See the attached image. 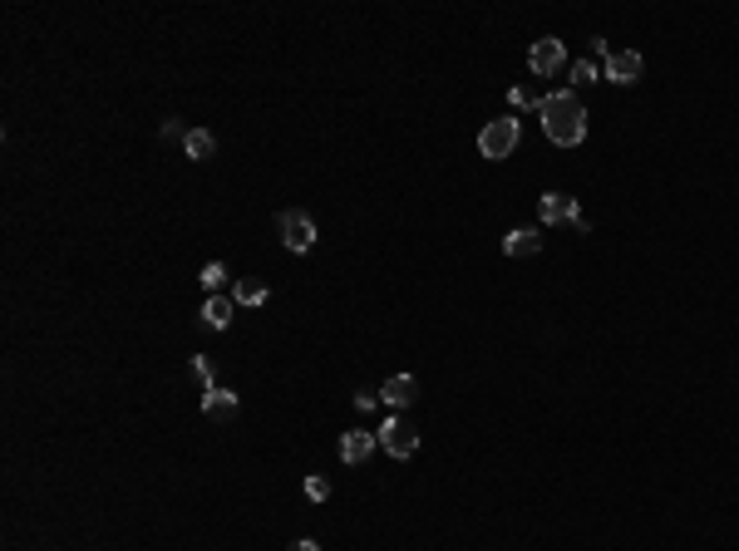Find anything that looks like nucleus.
<instances>
[{
	"mask_svg": "<svg viewBox=\"0 0 739 551\" xmlns=\"http://www.w3.org/2000/svg\"><path fill=\"white\" fill-rule=\"evenodd\" d=\"M198 281L208 286V296H222V291H227V266H222V261H208Z\"/></svg>",
	"mask_w": 739,
	"mask_h": 551,
	"instance_id": "14",
	"label": "nucleus"
},
{
	"mask_svg": "<svg viewBox=\"0 0 739 551\" xmlns=\"http://www.w3.org/2000/svg\"><path fill=\"white\" fill-rule=\"evenodd\" d=\"M306 497H311V502H325V497H331V483H325L321 473H311V477H306Z\"/></svg>",
	"mask_w": 739,
	"mask_h": 551,
	"instance_id": "16",
	"label": "nucleus"
},
{
	"mask_svg": "<svg viewBox=\"0 0 739 551\" xmlns=\"http://www.w3.org/2000/svg\"><path fill=\"white\" fill-rule=\"evenodd\" d=\"M562 59H567V55H562V40H538V45L528 50V69L548 79V75H557V69H562Z\"/></svg>",
	"mask_w": 739,
	"mask_h": 551,
	"instance_id": "7",
	"label": "nucleus"
},
{
	"mask_svg": "<svg viewBox=\"0 0 739 551\" xmlns=\"http://www.w3.org/2000/svg\"><path fill=\"white\" fill-rule=\"evenodd\" d=\"M508 99H513V108H542V99H538L532 89H513Z\"/></svg>",
	"mask_w": 739,
	"mask_h": 551,
	"instance_id": "17",
	"label": "nucleus"
},
{
	"mask_svg": "<svg viewBox=\"0 0 739 551\" xmlns=\"http://www.w3.org/2000/svg\"><path fill=\"white\" fill-rule=\"evenodd\" d=\"M538 212H542V227H557V222H577L581 231H587V222H581L577 202L562 198V192H548V198H538Z\"/></svg>",
	"mask_w": 739,
	"mask_h": 551,
	"instance_id": "6",
	"label": "nucleus"
},
{
	"mask_svg": "<svg viewBox=\"0 0 739 551\" xmlns=\"http://www.w3.org/2000/svg\"><path fill=\"white\" fill-rule=\"evenodd\" d=\"M518 138H523V128H518V118H493V124H483V133H478V153L483 158H508L518 148Z\"/></svg>",
	"mask_w": 739,
	"mask_h": 551,
	"instance_id": "2",
	"label": "nucleus"
},
{
	"mask_svg": "<svg viewBox=\"0 0 739 551\" xmlns=\"http://www.w3.org/2000/svg\"><path fill=\"white\" fill-rule=\"evenodd\" d=\"M375 444H380L375 434H365V428H350V434H341V458L345 463H365L370 453H375Z\"/></svg>",
	"mask_w": 739,
	"mask_h": 551,
	"instance_id": "10",
	"label": "nucleus"
},
{
	"mask_svg": "<svg viewBox=\"0 0 739 551\" xmlns=\"http://www.w3.org/2000/svg\"><path fill=\"white\" fill-rule=\"evenodd\" d=\"M202 409H208V419H232V413H237V394L217 384V389H208V394H202Z\"/></svg>",
	"mask_w": 739,
	"mask_h": 551,
	"instance_id": "12",
	"label": "nucleus"
},
{
	"mask_svg": "<svg viewBox=\"0 0 739 551\" xmlns=\"http://www.w3.org/2000/svg\"><path fill=\"white\" fill-rule=\"evenodd\" d=\"M591 45H597V55L607 59V79L611 84H636L641 79V69H646V65H641L636 50H611L607 40H591Z\"/></svg>",
	"mask_w": 739,
	"mask_h": 551,
	"instance_id": "3",
	"label": "nucleus"
},
{
	"mask_svg": "<svg viewBox=\"0 0 739 551\" xmlns=\"http://www.w3.org/2000/svg\"><path fill=\"white\" fill-rule=\"evenodd\" d=\"M192 370H198V379H202L208 389H217V379H212V360H208V354H198V360H192Z\"/></svg>",
	"mask_w": 739,
	"mask_h": 551,
	"instance_id": "18",
	"label": "nucleus"
},
{
	"mask_svg": "<svg viewBox=\"0 0 739 551\" xmlns=\"http://www.w3.org/2000/svg\"><path fill=\"white\" fill-rule=\"evenodd\" d=\"M415 399H419V379H415V374L385 379V403H390V409H409Z\"/></svg>",
	"mask_w": 739,
	"mask_h": 551,
	"instance_id": "9",
	"label": "nucleus"
},
{
	"mask_svg": "<svg viewBox=\"0 0 739 551\" xmlns=\"http://www.w3.org/2000/svg\"><path fill=\"white\" fill-rule=\"evenodd\" d=\"M542 251V227H518L503 237V256H513V261H523V256H538Z\"/></svg>",
	"mask_w": 739,
	"mask_h": 551,
	"instance_id": "8",
	"label": "nucleus"
},
{
	"mask_svg": "<svg viewBox=\"0 0 739 551\" xmlns=\"http://www.w3.org/2000/svg\"><path fill=\"white\" fill-rule=\"evenodd\" d=\"M597 79V65H587V59H577L572 65V84H591Z\"/></svg>",
	"mask_w": 739,
	"mask_h": 551,
	"instance_id": "19",
	"label": "nucleus"
},
{
	"mask_svg": "<svg viewBox=\"0 0 739 551\" xmlns=\"http://www.w3.org/2000/svg\"><path fill=\"white\" fill-rule=\"evenodd\" d=\"M202 325L227 330V325H232V301H227V296H208V301H202Z\"/></svg>",
	"mask_w": 739,
	"mask_h": 551,
	"instance_id": "13",
	"label": "nucleus"
},
{
	"mask_svg": "<svg viewBox=\"0 0 739 551\" xmlns=\"http://www.w3.org/2000/svg\"><path fill=\"white\" fill-rule=\"evenodd\" d=\"M542 133L557 143V148H577L587 138V108L572 89H557V94H542Z\"/></svg>",
	"mask_w": 739,
	"mask_h": 551,
	"instance_id": "1",
	"label": "nucleus"
},
{
	"mask_svg": "<svg viewBox=\"0 0 739 551\" xmlns=\"http://www.w3.org/2000/svg\"><path fill=\"white\" fill-rule=\"evenodd\" d=\"M183 153L192 158V163H208V158L217 153V138H212L208 128H188L183 133Z\"/></svg>",
	"mask_w": 739,
	"mask_h": 551,
	"instance_id": "11",
	"label": "nucleus"
},
{
	"mask_svg": "<svg viewBox=\"0 0 739 551\" xmlns=\"http://www.w3.org/2000/svg\"><path fill=\"white\" fill-rule=\"evenodd\" d=\"M286 551H321V546H316V542H291Z\"/></svg>",
	"mask_w": 739,
	"mask_h": 551,
	"instance_id": "20",
	"label": "nucleus"
},
{
	"mask_svg": "<svg viewBox=\"0 0 739 551\" xmlns=\"http://www.w3.org/2000/svg\"><path fill=\"white\" fill-rule=\"evenodd\" d=\"M375 438L385 444V453H390V458H415V448H419V434H415V428H409L405 419H385V428H380Z\"/></svg>",
	"mask_w": 739,
	"mask_h": 551,
	"instance_id": "5",
	"label": "nucleus"
},
{
	"mask_svg": "<svg viewBox=\"0 0 739 551\" xmlns=\"http://www.w3.org/2000/svg\"><path fill=\"white\" fill-rule=\"evenodd\" d=\"M232 296H237L241 305H262V301H266V286H262V281H237Z\"/></svg>",
	"mask_w": 739,
	"mask_h": 551,
	"instance_id": "15",
	"label": "nucleus"
},
{
	"mask_svg": "<svg viewBox=\"0 0 739 551\" xmlns=\"http://www.w3.org/2000/svg\"><path fill=\"white\" fill-rule=\"evenodd\" d=\"M282 241H286V251L306 256L316 247V222H311L306 212H282Z\"/></svg>",
	"mask_w": 739,
	"mask_h": 551,
	"instance_id": "4",
	"label": "nucleus"
}]
</instances>
